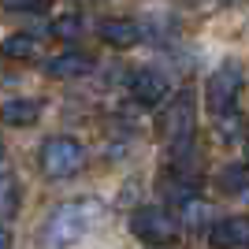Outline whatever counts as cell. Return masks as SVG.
Returning a JSON list of instances; mask_svg holds the SVG:
<instances>
[{"mask_svg": "<svg viewBox=\"0 0 249 249\" xmlns=\"http://www.w3.org/2000/svg\"><path fill=\"white\" fill-rule=\"evenodd\" d=\"M0 249H11V231L0 227Z\"/></svg>", "mask_w": 249, "mask_h": 249, "instance_id": "obj_19", "label": "cell"}, {"mask_svg": "<svg viewBox=\"0 0 249 249\" xmlns=\"http://www.w3.org/2000/svg\"><path fill=\"white\" fill-rule=\"evenodd\" d=\"M45 71H49V78H60V82H67V78H86V74L93 71V56L89 52H60V56H52L49 63H45Z\"/></svg>", "mask_w": 249, "mask_h": 249, "instance_id": "obj_9", "label": "cell"}, {"mask_svg": "<svg viewBox=\"0 0 249 249\" xmlns=\"http://www.w3.org/2000/svg\"><path fill=\"white\" fill-rule=\"evenodd\" d=\"M219 190H223L227 197L249 194V167L246 164H227L223 171H219Z\"/></svg>", "mask_w": 249, "mask_h": 249, "instance_id": "obj_13", "label": "cell"}, {"mask_svg": "<svg viewBox=\"0 0 249 249\" xmlns=\"http://www.w3.org/2000/svg\"><path fill=\"white\" fill-rule=\"evenodd\" d=\"M101 37L112 49H134L142 41V26L134 19H104L101 22Z\"/></svg>", "mask_w": 249, "mask_h": 249, "instance_id": "obj_11", "label": "cell"}, {"mask_svg": "<svg viewBox=\"0 0 249 249\" xmlns=\"http://www.w3.org/2000/svg\"><path fill=\"white\" fill-rule=\"evenodd\" d=\"M194 126H197V101H194V89H182L160 115V138L167 145H182L194 138Z\"/></svg>", "mask_w": 249, "mask_h": 249, "instance_id": "obj_4", "label": "cell"}, {"mask_svg": "<svg viewBox=\"0 0 249 249\" xmlns=\"http://www.w3.org/2000/svg\"><path fill=\"white\" fill-rule=\"evenodd\" d=\"M0 160H4V142H0Z\"/></svg>", "mask_w": 249, "mask_h": 249, "instance_id": "obj_21", "label": "cell"}, {"mask_svg": "<svg viewBox=\"0 0 249 249\" xmlns=\"http://www.w3.org/2000/svg\"><path fill=\"white\" fill-rule=\"evenodd\" d=\"M212 134L219 142H242L246 138V119L238 112H223V115H212Z\"/></svg>", "mask_w": 249, "mask_h": 249, "instance_id": "obj_14", "label": "cell"}, {"mask_svg": "<svg viewBox=\"0 0 249 249\" xmlns=\"http://www.w3.org/2000/svg\"><path fill=\"white\" fill-rule=\"evenodd\" d=\"M37 119H41V101L11 97V101L0 104V123H8V126H34Z\"/></svg>", "mask_w": 249, "mask_h": 249, "instance_id": "obj_10", "label": "cell"}, {"mask_svg": "<svg viewBox=\"0 0 249 249\" xmlns=\"http://www.w3.org/2000/svg\"><path fill=\"white\" fill-rule=\"evenodd\" d=\"M52 34H56L60 41H78V37H82V19H78V15H63V19L52 22Z\"/></svg>", "mask_w": 249, "mask_h": 249, "instance_id": "obj_16", "label": "cell"}, {"mask_svg": "<svg viewBox=\"0 0 249 249\" xmlns=\"http://www.w3.org/2000/svg\"><path fill=\"white\" fill-rule=\"evenodd\" d=\"M0 52H4V60H37V52H41V41L34 37V34H11L8 41L0 45Z\"/></svg>", "mask_w": 249, "mask_h": 249, "instance_id": "obj_12", "label": "cell"}, {"mask_svg": "<svg viewBox=\"0 0 249 249\" xmlns=\"http://www.w3.org/2000/svg\"><path fill=\"white\" fill-rule=\"evenodd\" d=\"M0 4H4V11H26V15H34V11H45L52 0H0Z\"/></svg>", "mask_w": 249, "mask_h": 249, "instance_id": "obj_18", "label": "cell"}, {"mask_svg": "<svg viewBox=\"0 0 249 249\" xmlns=\"http://www.w3.org/2000/svg\"><path fill=\"white\" fill-rule=\"evenodd\" d=\"M208 216H212V208L205 205V201H186L182 205V219H186V227H201V223H208Z\"/></svg>", "mask_w": 249, "mask_h": 249, "instance_id": "obj_17", "label": "cell"}, {"mask_svg": "<svg viewBox=\"0 0 249 249\" xmlns=\"http://www.w3.org/2000/svg\"><path fill=\"white\" fill-rule=\"evenodd\" d=\"M246 167H249V142H246Z\"/></svg>", "mask_w": 249, "mask_h": 249, "instance_id": "obj_20", "label": "cell"}, {"mask_svg": "<svg viewBox=\"0 0 249 249\" xmlns=\"http://www.w3.org/2000/svg\"><path fill=\"white\" fill-rule=\"evenodd\" d=\"M97 219H101V205H97V201H89V197L86 201H67V205H60L49 216V223H45V242H49V246H71V242L89 234V227H93Z\"/></svg>", "mask_w": 249, "mask_h": 249, "instance_id": "obj_1", "label": "cell"}, {"mask_svg": "<svg viewBox=\"0 0 249 249\" xmlns=\"http://www.w3.org/2000/svg\"><path fill=\"white\" fill-rule=\"evenodd\" d=\"M160 194H164L167 201H178V205H186V201L197 197L201 190V175H194V171H178V167H167L164 175H160Z\"/></svg>", "mask_w": 249, "mask_h": 249, "instance_id": "obj_8", "label": "cell"}, {"mask_svg": "<svg viewBox=\"0 0 249 249\" xmlns=\"http://www.w3.org/2000/svg\"><path fill=\"white\" fill-rule=\"evenodd\" d=\"M37 160H41V171L49 178H71L86 167V149H82V142H74V138L56 134V138H45Z\"/></svg>", "mask_w": 249, "mask_h": 249, "instance_id": "obj_3", "label": "cell"}, {"mask_svg": "<svg viewBox=\"0 0 249 249\" xmlns=\"http://www.w3.org/2000/svg\"><path fill=\"white\" fill-rule=\"evenodd\" d=\"M212 249H246L249 246V216H227L208 227Z\"/></svg>", "mask_w": 249, "mask_h": 249, "instance_id": "obj_6", "label": "cell"}, {"mask_svg": "<svg viewBox=\"0 0 249 249\" xmlns=\"http://www.w3.org/2000/svg\"><path fill=\"white\" fill-rule=\"evenodd\" d=\"M242 89H246V71H242V63L227 60L223 67H216V71H212V78L205 82V108H208L212 115L238 112Z\"/></svg>", "mask_w": 249, "mask_h": 249, "instance_id": "obj_2", "label": "cell"}, {"mask_svg": "<svg viewBox=\"0 0 249 249\" xmlns=\"http://www.w3.org/2000/svg\"><path fill=\"white\" fill-rule=\"evenodd\" d=\"M19 212V182L15 175L0 171V216H15Z\"/></svg>", "mask_w": 249, "mask_h": 249, "instance_id": "obj_15", "label": "cell"}, {"mask_svg": "<svg viewBox=\"0 0 249 249\" xmlns=\"http://www.w3.org/2000/svg\"><path fill=\"white\" fill-rule=\"evenodd\" d=\"M164 93H167L164 71H156V67H138V71H130V97H134L138 104L153 108V104L164 101Z\"/></svg>", "mask_w": 249, "mask_h": 249, "instance_id": "obj_7", "label": "cell"}, {"mask_svg": "<svg viewBox=\"0 0 249 249\" xmlns=\"http://www.w3.org/2000/svg\"><path fill=\"white\" fill-rule=\"evenodd\" d=\"M130 231L134 238H142L145 246H171L178 238V219L160 205H145L130 216Z\"/></svg>", "mask_w": 249, "mask_h": 249, "instance_id": "obj_5", "label": "cell"}]
</instances>
